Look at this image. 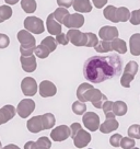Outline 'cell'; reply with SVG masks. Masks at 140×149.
I'll list each match as a JSON object with an SVG mask.
<instances>
[{"mask_svg": "<svg viewBox=\"0 0 140 149\" xmlns=\"http://www.w3.org/2000/svg\"><path fill=\"white\" fill-rule=\"evenodd\" d=\"M98 36L101 37V40H104V41H113L119 36V32H118V29L116 26L105 25V26L100 29Z\"/></svg>", "mask_w": 140, "mask_h": 149, "instance_id": "cell-14", "label": "cell"}, {"mask_svg": "<svg viewBox=\"0 0 140 149\" xmlns=\"http://www.w3.org/2000/svg\"><path fill=\"white\" fill-rule=\"evenodd\" d=\"M21 90L25 97H33L35 95L38 90L37 82L32 77H25L21 82Z\"/></svg>", "mask_w": 140, "mask_h": 149, "instance_id": "cell-9", "label": "cell"}, {"mask_svg": "<svg viewBox=\"0 0 140 149\" xmlns=\"http://www.w3.org/2000/svg\"><path fill=\"white\" fill-rule=\"evenodd\" d=\"M94 48H95L96 53H108V52H113L112 41H104V40H102L101 42H98V44Z\"/></svg>", "mask_w": 140, "mask_h": 149, "instance_id": "cell-28", "label": "cell"}, {"mask_svg": "<svg viewBox=\"0 0 140 149\" xmlns=\"http://www.w3.org/2000/svg\"><path fill=\"white\" fill-rule=\"evenodd\" d=\"M20 61H21V66H22V69L26 72H33L35 71L37 64H36V58L34 55L30 56H23L21 55L20 57Z\"/></svg>", "mask_w": 140, "mask_h": 149, "instance_id": "cell-15", "label": "cell"}, {"mask_svg": "<svg viewBox=\"0 0 140 149\" xmlns=\"http://www.w3.org/2000/svg\"><path fill=\"white\" fill-rule=\"evenodd\" d=\"M129 21L132 25H140V9L134 10L131 12Z\"/></svg>", "mask_w": 140, "mask_h": 149, "instance_id": "cell-39", "label": "cell"}, {"mask_svg": "<svg viewBox=\"0 0 140 149\" xmlns=\"http://www.w3.org/2000/svg\"><path fill=\"white\" fill-rule=\"evenodd\" d=\"M18 41L21 44V46H20L21 55H33L34 48L36 46V41H35V37L31 34L30 31H28V30H21V31H19V33H18Z\"/></svg>", "mask_w": 140, "mask_h": 149, "instance_id": "cell-3", "label": "cell"}, {"mask_svg": "<svg viewBox=\"0 0 140 149\" xmlns=\"http://www.w3.org/2000/svg\"><path fill=\"white\" fill-rule=\"evenodd\" d=\"M72 112L77 114V115H83L84 113L87 112V105H85V102H82V101H76V102L72 103Z\"/></svg>", "mask_w": 140, "mask_h": 149, "instance_id": "cell-32", "label": "cell"}, {"mask_svg": "<svg viewBox=\"0 0 140 149\" xmlns=\"http://www.w3.org/2000/svg\"><path fill=\"white\" fill-rule=\"evenodd\" d=\"M62 24L68 29H80L84 24V17L80 13H69L66 17Z\"/></svg>", "mask_w": 140, "mask_h": 149, "instance_id": "cell-12", "label": "cell"}, {"mask_svg": "<svg viewBox=\"0 0 140 149\" xmlns=\"http://www.w3.org/2000/svg\"><path fill=\"white\" fill-rule=\"evenodd\" d=\"M123 59L117 54L110 56H92L83 66L84 78L92 84H101L121 74Z\"/></svg>", "mask_w": 140, "mask_h": 149, "instance_id": "cell-1", "label": "cell"}, {"mask_svg": "<svg viewBox=\"0 0 140 149\" xmlns=\"http://www.w3.org/2000/svg\"><path fill=\"white\" fill-rule=\"evenodd\" d=\"M10 44V38L7 34H0V48H7Z\"/></svg>", "mask_w": 140, "mask_h": 149, "instance_id": "cell-42", "label": "cell"}, {"mask_svg": "<svg viewBox=\"0 0 140 149\" xmlns=\"http://www.w3.org/2000/svg\"><path fill=\"white\" fill-rule=\"evenodd\" d=\"M42 44H44V45H45V46H46L51 52H54L55 49H56V47H57L56 38H54L53 36L45 37V38L42 41Z\"/></svg>", "mask_w": 140, "mask_h": 149, "instance_id": "cell-35", "label": "cell"}, {"mask_svg": "<svg viewBox=\"0 0 140 149\" xmlns=\"http://www.w3.org/2000/svg\"><path fill=\"white\" fill-rule=\"evenodd\" d=\"M34 110H35V102L32 99H23L18 104L17 113L21 118H26L32 114Z\"/></svg>", "mask_w": 140, "mask_h": 149, "instance_id": "cell-8", "label": "cell"}, {"mask_svg": "<svg viewBox=\"0 0 140 149\" xmlns=\"http://www.w3.org/2000/svg\"><path fill=\"white\" fill-rule=\"evenodd\" d=\"M92 2H93V5L95 8L102 9L103 7L107 3V0H92Z\"/></svg>", "mask_w": 140, "mask_h": 149, "instance_id": "cell-44", "label": "cell"}, {"mask_svg": "<svg viewBox=\"0 0 140 149\" xmlns=\"http://www.w3.org/2000/svg\"><path fill=\"white\" fill-rule=\"evenodd\" d=\"M129 49H130L131 55H140V33H135L130 36V38H129Z\"/></svg>", "mask_w": 140, "mask_h": 149, "instance_id": "cell-21", "label": "cell"}, {"mask_svg": "<svg viewBox=\"0 0 140 149\" xmlns=\"http://www.w3.org/2000/svg\"><path fill=\"white\" fill-rule=\"evenodd\" d=\"M51 52L47 48L44 44H40V45H37V46H35V48H34V54L36 55V57H38V58H41V59H44V58H46V57H48V55L51 54Z\"/></svg>", "mask_w": 140, "mask_h": 149, "instance_id": "cell-29", "label": "cell"}, {"mask_svg": "<svg viewBox=\"0 0 140 149\" xmlns=\"http://www.w3.org/2000/svg\"><path fill=\"white\" fill-rule=\"evenodd\" d=\"M137 72H138V64L134 61H130L125 67L124 74L121 78V86L124 88H130V82L134 80Z\"/></svg>", "mask_w": 140, "mask_h": 149, "instance_id": "cell-5", "label": "cell"}, {"mask_svg": "<svg viewBox=\"0 0 140 149\" xmlns=\"http://www.w3.org/2000/svg\"><path fill=\"white\" fill-rule=\"evenodd\" d=\"M69 14V11L67 8H64V7H59L58 9L55 10V12H54V17L56 19L57 21L59 22V23H64V21H65L66 17Z\"/></svg>", "mask_w": 140, "mask_h": 149, "instance_id": "cell-31", "label": "cell"}, {"mask_svg": "<svg viewBox=\"0 0 140 149\" xmlns=\"http://www.w3.org/2000/svg\"><path fill=\"white\" fill-rule=\"evenodd\" d=\"M112 46H113V51L117 52L119 54H125L127 53V45L126 42L124 40H121V38H115L112 41Z\"/></svg>", "mask_w": 140, "mask_h": 149, "instance_id": "cell-24", "label": "cell"}, {"mask_svg": "<svg viewBox=\"0 0 140 149\" xmlns=\"http://www.w3.org/2000/svg\"><path fill=\"white\" fill-rule=\"evenodd\" d=\"M116 11H117V8L115 6H107L104 9V11H103V14H104L105 19H107V20L112 21L114 23H118L116 18Z\"/></svg>", "mask_w": 140, "mask_h": 149, "instance_id": "cell-26", "label": "cell"}, {"mask_svg": "<svg viewBox=\"0 0 140 149\" xmlns=\"http://www.w3.org/2000/svg\"><path fill=\"white\" fill-rule=\"evenodd\" d=\"M82 123L90 132H96L100 130V117L94 112H85L82 117Z\"/></svg>", "mask_w": 140, "mask_h": 149, "instance_id": "cell-7", "label": "cell"}, {"mask_svg": "<svg viewBox=\"0 0 140 149\" xmlns=\"http://www.w3.org/2000/svg\"><path fill=\"white\" fill-rule=\"evenodd\" d=\"M24 28L34 34H42L45 31L44 22L37 17H28L24 20Z\"/></svg>", "mask_w": 140, "mask_h": 149, "instance_id": "cell-6", "label": "cell"}, {"mask_svg": "<svg viewBox=\"0 0 140 149\" xmlns=\"http://www.w3.org/2000/svg\"><path fill=\"white\" fill-rule=\"evenodd\" d=\"M127 104L124 101H116L113 103V112L116 116H124L127 113Z\"/></svg>", "mask_w": 140, "mask_h": 149, "instance_id": "cell-23", "label": "cell"}, {"mask_svg": "<svg viewBox=\"0 0 140 149\" xmlns=\"http://www.w3.org/2000/svg\"><path fill=\"white\" fill-rule=\"evenodd\" d=\"M77 98L82 102H91L96 109H102L103 103L107 100L105 94L90 84H80L77 89Z\"/></svg>", "mask_w": 140, "mask_h": 149, "instance_id": "cell-2", "label": "cell"}, {"mask_svg": "<svg viewBox=\"0 0 140 149\" xmlns=\"http://www.w3.org/2000/svg\"><path fill=\"white\" fill-rule=\"evenodd\" d=\"M46 28L47 31L51 35H58L61 33V23H59L57 21L55 17H54V13H51L48 17H47L46 20Z\"/></svg>", "mask_w": 140, "mask_h": 149, "instance_id": "cell-16", "label": "cell"}, {"mask_svg": "<svg viewBox=\"0 0 140 149\" xmlns=\"http://www.w3.org/2000/svg\"><path fill=\"white\" fill-rule=\"evenodd\" d=\"M38 90H40V95L43 98H51L57 93L56 86L51 81H48V80H43L40 84Z\"/></svg>", "mask_w": 140, "mask_h": 149, "instance_id": "cell-13", "label": "cell"}, {"mask_svg": "<svg viewBox=\"0 0 140 149\" xmlns=\"http://www.w3.org/2000/svg\"><path fill=\"white\" fill-rule=\"evenodd\" d=\"M72 7L79 13H89L92 11V5L90 0H73Z\"/></svg>", "mask_w": 140, "mask_h": 149, "instance_id": "cell-20", "label": "cell"}, {"mask_svg": "<svg viewBox=\"0 0 140 149\" xmlns=\"http://www.w3.org/2000/svg\"><path fill=\"white\" fill-rule=\"evenodd\" d=\"M71 130V137L73 139V144L77 148H83L88 146L91 141V135L89 132L82 130V126L80 123H72L70 126Z\"/></svg>", "mask_w": 140, "mask_h": 149, "instance_id": "cell-4", "label": "cell"}, {"mask_svg": "<svg viewBox=\"0 0 140 149\" xmlns=\"http://www.w3.org/2000/svg\"><path fill=\"white\" fill-rule=\"evenodd\" d=\"M128 136L134 139H140V125L134 124L128 128Z\"/></svg>", "mask_w": 140, "mask_h": 149, "instance_id": "cell-36", "label": "cell"}, {"mask_svg": "<svg viewBox=\"0 0 140 149\" xmlns=\"http://www.w3.org/2000/svg\"><path fill=\"white\" fill-rule=\"evenodd\" d=\"M15 112H17V110L11 104H7L3 107H1L0 109V125L9 122L10 120H12L14 115L17 114Z\"/></svg>", "mask_w": 140, "mask_h": 149, "instance_id": "cell-17", "label": "cell"}, {"mask_svg": "<svg viewBox=\"0 0 140 149\" xmlns=\"http://www.w3.org/2000/svg\"><path fill=\"white\" fill-rule=\"evenodd\" d=\"M1 147H2V145H1V141H0V148H1Z\"/></svg>", "mask_w": 140, "mask_h": 149, "instance_id": "cell-46", "label": "cell"}, {"mask_svg": "<svg viewBox=\"0 0 140 149\" xmlns=\"http://www.w3.org/2000/svg\"><path fill=\"white\" fill-rule=\"evenodd\" d=\"M12 17V9L10 6H0V23L6 20H9Z\"/></svg>", "mask_w": 140, "mask_h": 149, "instance_id": "cell-30", "label": "cell"}, {"mask_svg": "<svg viewBox=\"0 0 140 149\" xmlns=\"http://www.w3.org/2000/svg\"><path fill=\"white\" fill-rule=\"evenodd\" d=\"M98 44V38L94 33H87V47H95Z\"/></svg>", "mask_w": 140, "mask_h": 149, "instance_id": "cell-37", "label": "cell"}, {"mask_svg": "<svg viewBox=\"0 0 140 149\" xmlns=\"http://www.w3.org/2000/svg\"><path fill=\"white\" fill-rule=\"evenodd\" d=\"M71 136V130L67 125H59L51 132V138L55 141H64Z\"/></svg>", "mask_w": 140, "mask_h": 149, "instance_id": "cell-11", "label": "cell"}, {"mask_svg": "<svg viewBox=\"0 0 140 149\" xmlns=\"http://www.w3.org/2000/svg\"><path fill=\"white\" fill-rule=\"evenodd\" d=\"M51 141L48 139V137H40L37 139V141L34 143V149L37 148H51Z\"/></svg>", "mask_w": 140, "mask_h": 149, "instance_id": "cell-33", "label": "cell"}, {"mask_svg": "<svg viewBox=\"0 0 140 149\" xmlns=\"http://www.w3.org/2000/svg\"><path fill=\"white\" fill-rule=\"evenodd\" d=\"M123 139V136L121 134H114L112 137L110 138V144L112 145L113 147H119L121 146V141Z\"/></svg>", "mask_w": 140, "mask_h": 149, "instance_id": "cell-40", "label": "cell"}, {"mask_svg": "<svg viewBox=\"0 0 140 149\" xmlns=\"http://www.w3.org/2000/svg\"><path fill=\"white\" fill-rule=\"evenodd\" d=\"M135 140L131 137H123V139L121 141V147L124 149H130L132 147H135Z\"/></svg>", "mask_w": 140, "mask_h": 149, "instance_id": "cell-38", "label": "cell"}, {"mask_svg": "<svg viewBox=\"0 0 140 149\" xmlns=\"http://www.w3.org/2000/svg\"><path fill=\"white\" fill-rule=\"evenodd\" d=\"M119 123L115 120V117H106V120L100 125V130L103 134H108L111 132H115L118 130Z\"/></svg>", "mask_w": 140, "mask_h": 149, "instance_id": "cell-18", "label": "cell"}, {"mask_svg": "<svg viewBox=\"0 0 140 149\" xmlns=\"http://www.w3.org/2000/svg\"><path fill=\"white\" fill-rule=\"evenodd\" d=\"M41 118H42V123H43V130H51L54 127L55 123H56V120H55V116L51 114V113H45L41 115Z\"/></svg>", "mask_w": 140, "mask_h": 149, "instance_id": "cell-22", "label": "cell"}, {"mask_svg": "<svg viewBox=\"0 0 140 149\" xmlns=\"http://www.w3.org/2000/svg\"><path fill=\"white\" fill-rule=\"evenodd\" d=\"M36 1L35 0H21V8L26 13H33L36 11Z\"/></svg>", "mask_w": 140, "mask_h": 149, "instance_id": "cell-27", "label": "cell"}, {"mask_svg": "<svg viewBox=\"0 0 140 149\" xmlns=\"http://www.w3.org/2000/svg\"><path fill=\"white\" fill-rule=\"evenodd\" d=\"M73 3V0H57V5L59 7H64V8H70Z\"/></svg>", "mask_w": 140, "mask_h": 149, "instance_id": "cell-43", "label": "cell"}, {"mask_svg": "<svg viewBox=\"0 0 140 149\" xmlns=\"http://www.w3.org/2000/svg\"><path fill=\"white\" fill-rule=\"evenodd\" d=\"M130 11L129 9H127L126 7H121L117 8L116 11V18L118 22H127L130 19Z\"/></svg>", "mask_w": 140, "mask_h": 149, "instance_id": "cell-25", "label": "cell"}, {"mask_svg": "<svg viewBox=\"0 0 140 149\" xmlns=\"http://www.w3.org/2000/svg\"><path fill=\"white\" fill-rule=\"evenodd\" d=\"M69 41L75 46H85L87 45V33H82L79 29H70L67 32Z\"/></svg>", "mask_w": 140, "mask_h": 149, "instance_id": "cell-10", "label": "cell"}, {"mask_svg": "<svg viewBox=\"0 0 140 149\" xmlns=\"http://www.w3.org/2000/svg\"><path fill=\"white\" fill-rule=\"evenodd\" d=\"M19 1L20 0H5V2L8 5H17Z\"/></svg>", "mask_w": 140, "mask_h": 149, "instance_id": "cell-45", "label": "cell"}, {"mask_svg": "<svg viewBox=\"0 0 140 149\" xmlns=\"http://www.w3.org/2000/svg\"><path fill=\"white\" fill-rule=\"evenodd\" d=\"M56 41L58 44L67 45V44L69 43V37H68V35L65 34V33H60V34L56 35Z\"/></svg>", "mask_w": 140, "mask_h": 149, "instance_id": "cell-41", "label": "cell"}, {"mask_svg": "<svg viewBox=\"0 0 140 149\" xmlns=\"http://www.w3.org/2000/svg\"><path fill=\"white\" fill-rule=\"evenodd\" d=\"M26 127H28V130L31 133H33V134H36V133H40V132L44 130H43V123H42L41 115L31 117L28 121V123H26Z\"/></svg>", "mask_w": 140, "mask_h": 149, "instance_id": "cell-19", "label": "cell"}, {"mask_svg": "<svg viewBox=\"0 0 140 149\" xmlns=\"http://www.w3.org/2000/svg\"><path fill=\"white\" fill-rule=\"evenodd\" d=\"M113 103H114L113 101H108V100H106L105 102L103 103L102 110L106 117H115L116 116V115L114 114V112H113Z\"/></svg>", "mask_w": 140, "mask_h": 149, "instance_id": "cell-34", "label": "cell"}]
</instances>
